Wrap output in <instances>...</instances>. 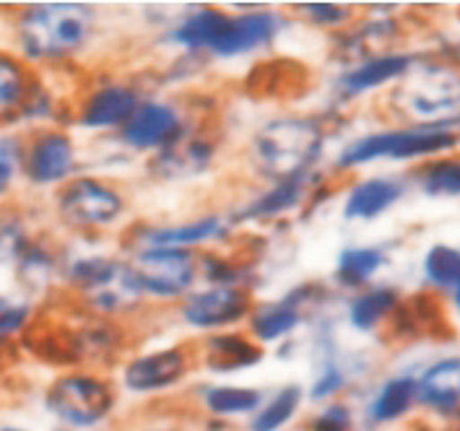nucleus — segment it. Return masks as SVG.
I'll list each match as a JSON object with an SVG mask.
<instances>
[{
    "label": "nucleus",
    "mask_w": 460,
    "mask_h": 431,
    "mask_svg": "<svg viewBox=\"0 0 460 431\" xmlns=\"http://www.w3.org/2000/svg\"><path fill=\"white\" fill-rule=\"evenodd\" d=\"M229 218L217 214L198 216L180 224H148L133 229V250L164 247V250H198L200 244L224 240Z\"/></svg>",
    "instance_id": "obj_13"
},
{
    "label": "nucleus",
    "mask_w": 460,
    "mask_h": 431,
    "mask_svg": "<svg viewBox=\"0 0 460 431\" xmlns=\"http://www.w3.org/2000/svg\"><path fill=\"white\" fill-rule=\"evenodd\" d=\"M97 13L84 3H37L16 22L19 48L26 60L55 63L86 48L94 34Z\"/></svg>",
    "instance_id": "obj_2"
},
{
    "label": "nucleus",
    "mask_w": 460,
    "mask_h": 431,
    "mask_svg": "<svg viewBox=\"0 0 460 431\" xmlns=\"http://www.w3.org/2000/svg\"><path fill=\"white\" fill-rule=\"evenodd\" d=\"M323 288L317 284H302V286L291 288L289 294H284L281 299L255 304L252 314L247 317V330L261 346L276 343L281 338L291 336L299 322L305 320L307 310L317 304Z\"/></svg>",
    "instance_id": "obj_11"
},
{
    "label": "nucleus",
    "mask_w": 460,
    "mask_h": 431,
    "mask_svg": "<svg viewBox=\"0 0 460 431\" xmlns=\"http://www.w3.org/2000/svg\"><path fill=\"white\" fill-rule=\"evenodd\" d=\"M19 270V278L22 284L29 288H42L48 286L49 281L55 278L58 273V258L52 255V250L40 244V242H31L29 250L24 252V258L16 263Z\"/></svg>",
    "instance_id": "obj_32"
},
{
    "label": "nucleus",
    "mask_w": 460,
    "mask_h": 431,
    "mask_svg": "<svg viewBox=\"0 0 460 431\" xmlns=\"http://www.w3.org/2000/svg\"><path fill=\"white\" fill-rule=\"evenodd\" d=\"M0 369H3V359H0Z\"/></svg>",
    "instance_id": "obj_44"
},
{
    "label": "nucleus",
    "mask_w": 460,
    "mask_h": 431,
    "mask_svg": "<svg viewBox=\"0 0 460 431\" xmlns=\"http://www.w3.org/2000/svg\"><path fill=\"white\" fill-rule=\"evenodd\" d=\"M406 192V180L401 177H367L346 192L343 218L349 221H372L390 211Z\"/></svg>",
    "instance_id": "obj_19"
},
{
    "label": "nucleus",
    "mask_w": 460,
    "mask_h": 431,
    "mask_svg": "<svg viewBox=\"0 0 460 431\" xmlns=\"http://www.w3.org/2000/svg\"><path fill=\"white\" fill-rule=\"evenodd\" d=\"M0 431H26V429H19V427H0Z\"/></svg>",
    "instance_id": "obj_43"
},
{
    "label": "nucleus",
    "mask_w": 460,
    "mask_h": 431,
    "mask_svg": "<svg viewBox=\"0 0 460 431\" xmlns=\"http://www.w3.org/2000/svg\"><path fill=\"white\" fill-rule=\"evenodd\" d=\"M388 263L383 247H346L336 260V281L343 288H364Z\"/></svg>",
    "instance_id": "obj_28"
},
{
    "label": "nucleus",
    "mask_w": 460,
    "mask_h": 431,
    "mask_svg": "<svg viewBox=\"0 0 460 431\" xmlns=\"http://www.w3.org/2000/svg\"><path fill=\"white\" fill-rule=\"evenodd\" d=\"M305 403V390L299 384H284L276 390L255 416H250L247 431H281L294 421L299 408Z\"/></svg>",
    "instance_id": "obj_29"
},
{
    "label": "nucleus",
    "mask_w": 460,
    "mask_h": 431,
    "mask_svg": "<svg viewBox=\"0 0 460 431\" xmlns=\"http://www.w3.org/2000/svg\"><path fill=\"white\" fill-rule=\"evenodd\" d=\"M447 60H450L453 66H458V68H460V45H453V48H450V55H447Z\"/></svg>",
    "instance_id": "obj_40"
},
{
    "label": "nucleus",
    "mask_w": 460,
    "mask_h": 431,
    "mask_svg": "<svg viewBox=\"0 0 460 431\" xmlns=\"http://www.w3.org/2000/svg\"><path fill=\"white\" fill-rule=\"evenodd\" d=\"M37 81L22 57L0 52V125L24 118Z\"/></svg>",
    "instance_id": "obj_24"
},
{
    "label": "nucleus",
    "mask_w": 460,
    "mask_h": 431,
    "mask_svg": "<svg viewBox=\"0 0 460 431\" xmlns=\"http://www.w3.org/2000/svg\"><path fill=\"white\" fill-rule=\"evenodd\" d=\"M214 156H217V144L211 138H206V136H195L190 130L180 144L156 154L154 162H151V169L159 177H167V180L193 177V174H200V172L211 167Z\"/></svg>",
    "instance_id": "obj_22"
},
{
    "label": "nucleus",
    "mask_w": 460,
    "mask_h": 431,
    "mask_svg": "<svg viewBox=\"0 0 460 431\" xmlns=\"http://www.w3.org/2000/svg\"><path fill=\"white\" fill-rule=\"evenodd\" d=\"M58 216L81 232L112 226L125 214V198L118 188L97 177H73L58 192Z\"/></svg>",
    "instance_id": "obj_7"
},
{
    "label": "nucleus",
    "mask_w": 460,
    "mask_h": 431,
    "mask_svg": "<svg viewBox=\"0 0 460 431\" xmlns=\"http://www.w3.org/2000/svg\"><path fill=\"white\" fill-rule=\"evenodd\" d=\"M247 273H250V265L247 263H237L232 258L217 255V252H203L200 255V276L211 286L244 288Z\"/></svg>",
    "instance_id": "obj_33"
},
{
    "label": "nucleus",
    "mask_w": 460,
    "mask_h": 431,
    "mask_svg": "<svg viewBox=\"0 0 460 431\" xmlns=\"http://www.w3.org/2000/svg\"><path fill=\"white\" fill-rule=\"evenodd\" d=\"M195 361H198V354L188 346L159 348V351H151V354L128 361L122 369V384H125V390H130L136 395L167 392L180 383H185V377L193 372Z\"/></svg>",
    "instance_id": "obj_9"
},
{
    "label": "nucleus",
    "mask_w": 460,
    "mask_h": 431,
    "mask_svg": "<svg viewBox=\"0 0 460 431\" xmlns=\"http://www.w3.org/2000/svg\"><path fill=\"white\" fill-rule=\"evenodd\" d=\"M29 317H31V307L29 304L0 296V338L24 333L26 328H29Z\"/></svg>",
    "instance_id": "obj_39"
},
{
    "label": "nucleus",
    "mask_w": 460,
    "mask_h": 431,
    "mask_svg": "<svg viewBox=\"0 0 460 431\" xmlns=\"http://www.w3.org/2000/svg\"><path fill=\"white\" fill-rule=\"evenodd\" d=\"M190 133L185 115L170 101H141L136 115L120 130V141L133 151L162 154Z\"/></svg>",
    "instance_id": "obj_10"
},
{
    "label": "nucleus",
    "mask_w": 460,
    "mask_h": 431,
    "mask_svg": "<svg viewBox=\"0 0 460 431\" xmlns=\"http://www.w3.org/2000/svg\"><path fill=\"white\" fill-rule=\"evenodd\" d=\"M141 94L128 84H107L84 99L78 110V125L89 130H115L125 128L141 107Z\"/></svg>",
    "instance_id": "obj_16"
},
{
    "label": "nucleus",
    "mask_w": 460,
    "mask_h": 431,
    "mask_svg": "<svg viewBox=\"0 0 460 431\" xmlns=\"http://www.w3.org/2000/svg\"><path fill=\"white\" fill-rule=\"evenodd\" d=\"M390 112L413 128H460V68L447 57L419 60L388 96Z\"/></svg>",
    "instance_id": "obj_1"
},
{
    "label": "nucleus",
    "mask_w": 460,
    "mask_h": 431,
    "mask_svg": "<svg viewBox=\"0 0 460 431\" xmlns=\"http://www.w3.org/2000/svg\"><path fill=\"white\" fill-rule=\"evenodd\" d=\"M419 410L460 429V356H445L429 364L419 377Z\"/></svg>",
    "instance_id": "obj_14"
},
{
    "label": "nucleus",
    "mask_w": 460,
    "mask_h": 431,
    "mask_svg": "<svg viewBox=\"0 0 460 431\" xmlns=\"http://www.w3.org/2000/svg\"><path fill=\"white\" fill-rule=\"evenodd\" d=\"M460 145V136L456 130H437V128H388L375 130L362 138L346 144L339 151L333 167L339 172L359 169L372 162H429L437 156H447Z\"/></svg>",
    "instance_id": "obj_4"
},
{
    "label": "nucleus",
    "mask_w": 460,
    "mask_h": 431,
    "mask_svg": "<svg viewBox=\"0 0 460 431\" xmlns=\"http://www.w3.org/2000/svg\"><path fill=\"white\" fill-rule=\"evenodd\" d=\"M229 22H232V13L226 11H218V8H198L193 13H188L180 24L174 26L170 31L172 45L182 48L185 52H217L226 29H229Z\"/></svg>",
    "instance_id": "obj_21"
},
{
    "label": "nucleus",
    "mask_w": 460,
    "mask_h": 431,
    "mask_svg": "<svg viewBox=\"0 0 460 431\" xmlns=\"http://www.w3.org/2000/svg\"><path fill=\"white\" fill-rule=\"evenodd\" d=\"M198 359L211 372H240V369H252L266 359V346H261L250 333L243 336V333L224 330L200 343Z\"/></svg>",
    "instance_id": "obj_18"
},
{
    "label": "nucleus",
    "mask_w": 460,
    "mask_h": 431,
    "mask_svg": "<svg viewBox=\"0 0 460 431\" xmlns=\"http://www.w3.org/2000/svg\"><path fill=\"white\" fill-rule=\"evenodd\" d=\"M310 177L313 174L273 182L266 192H261L258 198H252L240 211H234L229 224L237 226V224H247V221H270L276 216H284L294 211V208H299L305 203L307 192H310Z\"/></svg>",
    "instance_id": "obj_20"
},
{
    "label": "nucleus",
    "mask_w": 460,
    "mask_h": 431,
    "mask_svg": "<svg viewBox=\"0 0 460 431\" xmlns=\"http://www.w3.org/2000/svg\"><path fill=\"white\" fill-rule=\"evenodd\" d=\"M307 431H354V410L346 403L331 400L310 418Z\"/></svg>",
    "instance_id": "obj_37"
},
{
    "label": "nucleus",
    "mask_w": 460,
    "mask_h": 431,
    "mask_svg": "<svg viewBox=\"0 0 460 431\" xmlns=\"http://www.w3.org/2000/svg\"><path fill=\"white\" fill-rule=\"evenodd\" d=\"M416 63V55L411 52H380V55H369L362 63H357L354 68L343 71L336 81V89L343 99H357V96L377 92L383 86H395L401 78H406V73L411 71Z\"/></svg>",
    "instance_id": "obj_15"
},
{
    "label": "nucleus",
    "mask_w": 460,
    "mask_h": 431,
    "mask_svg": "<svg viewBox=\"0 0 460 431\" xmlns=\"http://www.w3.org/2000/svg\"><path fill=\"white\" fill-rule=\"evenodd\" d=\"M294 8L307 22L323 26V29H336V26L349 24L354 19V8L351 5H341V3H299Z\"/></svg>",
    "instance_id": "obj_36"
},
{
    "label": "nucleus",
    "mask_w": 460,
    "mask_h": 431,
    "mask_svg": "<svg viewBox=\"0 0 460 431\" xmlns=\"http://www.w3.org/2000/svg\"><path fill=\"white\" fill-rule=\"evenodd\" d=\"M419 408V390L413 374H395L380 384L367 406V421L372 427H390L403 421Z\"/></svg>",
    "instance_id": "obj_23"
},
{
    "label": "nucleus",
    "mask_w": 460,
    "mask_h": 431,
    "mask_svg": "<svg viewBox=\"0 0 460 431\" xmlns=\"http://www.w3.org/2000/svg\"><path fill=\"white\" fill-rule=\"evenodd\" d=\"M266 403V392L258 387L243 384H211L200 392V406L211 418H234V416H255Z\"/></svg>",
    "instance_id": "obj_25"
},
{
    "label": "nucleus",
    "mask_w": 460,
    "mask_h": 431,
    "mask_svg": "<svg viewBox=\"0 0 460 431\" xmlns=\"http://www.w3.org/2000/svg\"><path fill=\"white\" fill-rule=\"evenodd\" d=\"M75 169V145L66 130H42L26 144L24 174L31 185H66Z\"/></svg>",
    "instance_id": "obj_12"
},
{
    "label": "nucleus",
    "mask_w": 460,
    "mask_h": 431,
    "mask_svg": "<svg viewBox=\"0 0 460 431\" xmlns=\"http://www.w3.org/2000/svg\"><path fill=\"white\" fill-rule=\"evenodd\" d=\"M128 276L141 299L174 302L193 294L200 276V255L195 250H164L146 247L133 250L128 260Z\"/></svg>",
    "instance_id": "obj_5"
},
{
    "label": "nucleus",
    "mask_w": 460,
    "mask_h": 431,
    "mask_svg": "<svg viewBox=\"0 0 460 431\" xmlns=\"http://www.w3.org/2000/svg\"><path fill=\"white\" fill-rule=\"evenodd\" d=\"M68 284H71L81 296H92L97 291L120 284L125 276V263L107 258V255H89V258H78L68 265L66 270Z\"/></svg>",
    "instance_id": "obj_27"
},
{
    "label": "nucleus",
    "mask_w": 460,
    "mask_h": 431,
    "mask_svg": "<svg viewBox=\"0 0 460 431\" xmlns=\"http://www.w3.org/2000/svg\"><path fill=\"white\" fill-rule=\"evenodd\" d=\"M48 410L73 429H92L115 408V390L104 377L92 372H68L49 384Z\"/></svg>",
    "instance_id": "obj_6"
},
{
    "label": "nucleus",
    "mask_w": 460,
    "mask_h": 431,
    "mask_svg": "<svg viewBox=\"0 0 460 431\" xmlns=\"http://www.w3.org/2000/svg\"><path fill=\"white\" fill-rule=\"evenodd\" d=\"M424 281L439 291H453L460 278V250L450 244H435L424 255Z\"/></svg>",
    "instance_id": "obj_31"
},
{
    "label": "nucleus",
    "mask_w": 460,
    "mask_h": 431,
    "mask_svg": "<svg viewBox=\"0 0 460 431\" xmlns=\"http://www.w3.org/2000/svg\"><path fill=\"white\" fill-rule=\"evenodd\" d=\"M401 294L393 286L364 288L362 294L349 304V325L359 333L377 330L388 317L401 307Z\"/></svg>",
    "instance_id": "obj_26"
},
{
    "label": "nucleus",
    "mask_w": 460,
    "mask_h": 431,
    "mask_svg": "<svg viewBox=\"0 0 460 431\" xmlns=\"http://www.w3.org/2000/svg\"><path fill=\"white\" fill-rule=\"evenodd\" d=\"M453 302L460 307V278H458V286L453 288Z\"/></svg>",
    "instance_id": "obj_42"
},
{
    "label": "nucleus",
    "mask_w": 460,
    "mask_h": 431,
    "mask_svg": "<svg viewBox=\"0 0 460 431\" xmlns=\"http://www.w3.org/2000/svg\"><path fill=\"white\" fill-rule=\"evenodd\" d=\"M26 144L16 136H0V198L13 188L19 172H24Z\"/></svg>",
    "instance_id": "obj_35"
},
{
    "label": "nucleus",
    "mask_w": 460,
    "mask_h": 431,
    "mask_svg": "<svg viewBox=\"0 0 460 431\" xmlns=\"http://www.w3.org/2000/svg\"><path fill=\"white\" fill-rule=\"evenodd\" d=\"M144 431H188L182 427H159V429H144Z\"/></svg>",
    "instance_id": "obj_41"
},
{
    "label": "nucleus",
    "mask_w": 460,
    "mask_h": 431,
    "mask_svg": "<svg viewBox=\"0 0 460 431\" xmlns=\"http://www.w3.org/2000/svg\"><path fill=\"white\" fill-rule=\"evenodd\" d=\"M343 387H346V372L341 369V364L328 361L320 369V374L315 377L313 387H310V400H315V403H331Z\"/></svg>",
    "instance_id": "obj_38"
},
{
    "label": "nucleus",
    "mask_w": 460,
    "mask_h": 431,
    "mask_svg": "<svg viewBox=\"0 0 460 431\" xmlns=\"http://www.w3.org/2000/svg\"><path fill=\"white\" fill-rule=\"evenodd\" d=\"M281 16L273 11H247V13H237L232 16L229 29L221 40V45L214 52V57L221 60H232V57H243L255 49L268 48L279 29H281Z\"/></svg>",
    "instance_id": "obj_17"
},
{
    "label": "nucleus",
    "mask_w": 460,
    "mask_h": 431,
    "mask_svg": "<svg viewBox=\"0 0 460 431\" xmlns=\"http://www.w3.org/2000/svg\"><path fill=\"white\" fill-rule=\"evenodd\" d=\"M31 244L24 221L19 216H0V265L19 263Z\"/></svg>",
    "instance_id": "obj_34"
},
{
    "label": "nucleus",
    "mask_w": 460,
    "mask_h": 431,
    "mask_svg": "<svg viewBox=\"0 0 460 431\" xmlns=\"http://www.w3.org/2000/svg\"><path fill=\"white\" fill-rule=\"evenodd\" d=\"M255 310L252 294L247 288L208 286L193 291L180 304V320L195 330H218L247 320Z\"/></svg>",
    "instance_id": "obj_8"
},
{
    "label": "nucleus",
    "mask_w": 460,
    "mask_h": 431,
    "mask_svg": "<svg viewBox=\"0 0 460 431\" xmlns=\"http://www.w3.org/2000/svg\"><path fill=\"white\" fill-rule=\"evenodd\" d=\"M323 122L317 118L289 115L261 125L252 136L250 151L255 169L270 182H281L291 177L313 174V167L323 154Z\"/></svg>",
    "instance_id": "obj_3"
},
{
    "label": "nucleus",
    "mask_w": 460,
    "mask_h": 431,
    "mask_svg": "<svg viewBox=\"0 0 460 431\" xmlns=\"http://www.w3.org/2000/svg\"><path fill=\"white\" fill-rule=\"evenodd\" d=\"M416 185L429 198H460V156H437L419 164Z\"/></svg>",
    "instance_id": "obj_30"
}]
</instances>
